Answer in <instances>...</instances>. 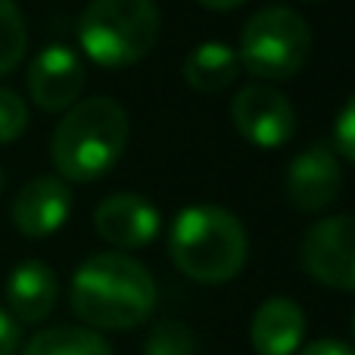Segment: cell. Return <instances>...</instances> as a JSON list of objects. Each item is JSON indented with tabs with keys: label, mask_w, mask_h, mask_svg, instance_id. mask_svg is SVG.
<instances>
[{
	"label": "cell",
	"mask_w": 355,
	"mask_h": 355,
	"mask_svg": "<svg viewBox=\"0 0 355 355\" xmlns=\"http://www.w3.org/2000/svg\"><path fill=\"white\" fill-rule=\"evenodd\" d=\"M246 231L225 206H187L168 231V252L178 271L200 284H225L246 265Z\"/></svg>",
	"instance_id": "cell-3"
},
{
	"label": "cell",
	"mask_w": 355,
	"mask_h": 355,
	"mask_svg": "<svg viewBox=\"0 0 355 355\" xmlns=\"http://www.w3.org/2000/svg\"><path fill=\"white\" fill-rule=\"evenodd\" d=\"M72 212V190L62 178L44 175L28 181L12 200V225L25 237H50Z\"/></svg>",
	"instance_id": "cell-11"
},
{
	"label": "cell",
	"mask_w": 355,
	"mask_h": 355,
	"mask_svg": "<svg viewBox=\"0 0 355 355\" xmlns=\"http://www.w3.org/2000/svg\"><path fill=\"white\" fill-rule=\"evenodd\" d=\"M302 268L334 290L355 293V215H331L315 221L302 237Z\"/></svg>",
	"instance_id": "cell-6"
},
{
	"label": "cell",
	"mask_w": 355,
	"mask_h": 355,
	"mask_svg": "<svg viewBox=\"0 0 355 355\" xmlns=\"http://www.w3.org/2000/svg\"><path fill=\"white\" fill-rule=\"evenodd\" d=\"M25 85H28V97L41 110H69L85 87V62L75 50L62 47V44H50L31 60Z\"/></svg>",
	"instance_id": "cell-8"
},
{
	"label": "cell",
	"mask_w": 355,
	"mask_h": 355,
	"mask_svg": "<svg viewBox=\"0 0 355 355\" xmlns=\"http://www.w3.org/2000/svg\"><path fill=\"white\" fill-rule=\"evenodd\" d=\"M0 187H3V175H0Z\"/></svg>",
	"instance_id": "cell-23"
},
{
	"label": "cell",
	"mask_w": 355,
	"mask_h": 355,
	"mask_svg": "<svg viewBox=\"0 0 355 355\" xmlns=\"http://www.w3.org/2000/svg\"><path fill=\"white\" fill-rule=\"evenodd\" d=\"M196 3H202L206 10H234V6H240L243 0H196Z\"/></svg>",
	"instance_id": "cell-22"
},
{
	"label": "cell",
	"mask_w": 355,
	"mask_h": 355,
	"mask_svg": "<svg viewBox=\"0 0 355 355\" xmlns=\"http://www.w3.org/2000/svg\"><path fill=\"white\" fill-rule=\"evenodd\" d=\"M19 349V324L10 312L0 309V355H16Z\"/></svg>",
	"instance_id": "cell-20"
},
{
	"label": "cell",
	"mask_w": 355,
	"mask_h": 355,
	"mask_svg": "<svg viewBox=\"0 0 355 355\" xmlns=\"http://www.w3.org/2000/svg\"><path fill=\"white\" fill-rule=\"evenodd\" d=\"M352 334H355V318H352Z\"/></svg>",
	"instance_id": "cell-24"
},
{
	"label": "cell",
	"mask_w": 355,
	"mask_h": 355,
	"mask_svg": "<svg viewBox=\"0 0 355 355\" xmlns=\"http://www.w3.org/2000/svg\"><path fill=\"white\" fill-rule=\"evenodd\" d=\"M22 355H112V349L97 331L62 324L35 334Z\"/></svg>",
	"instance_id": "cell-15"
},
{
	"label": "cell",
	"mask_w": 355,
	"mask_h": 355,
	"mask_svg": "<svg viewBox=\"0 0 355 355\" xmlns=\"http://www.w3.org/2000/svg\"><path fill=\"white\" fill-rule=\"evenodd\" d=\"M300 355H355V349L340 343V340H315V343H309Z\"/></svg>",
	"instance_id": "cell-21"
},
{
	"label": "cell",
	"mask_w": 355,
	"mask_h": 355,
	"mask_svg": "<svg viewBox=\"0 0 355 355\" xmlns=\"http://www.w3.org/2000/svg\"><path fill=\"white\" fill-rule=\"evenodd\" d=\"M312 53V28L290 6H265L240 35L237 60L262 81H287L306 66Z\"/></svg>",
	"instance_id": "cell-5"
},
{
	"label": "cell",
	"mask_w": 355,
	"mask_h": 355,
	"mask_svg": "<svg viewBox=\"0 0 355 355\" xmlns=\"http://www.w3.org/2000/svg\"><path fill=\"white\" fill-rule=\"evenodd\" d=\"M252 349L259 355H293L306 337V315L300 302L287 296H271L252 315Z\"/></svg>",
	"instance_id": "cell-13"
},
{
	"label": "cell",
	"mask_w": 355,
	"mask_h": 355,
	"mask_svg": "<svg viewBox=\"0 0 355 355\" xmlns=\"http://www.w3.org/2000/svg\"><path fill=\"white\" fill-rule=\"evenodd\" d=\"M340 184H343V172L337 153L327 144H312L290 162L284 190L300 212H321L337 200Z\"/></svg>",
	"instance_id": "cell-10"
},
{
	"label": "cell",
	"mask_w": 355,
	"mask_h": 355,
	"mask_svg": "<svg viewBox=\"0 0 355 355\" xmlns=\"http://www.w3.org/2000/svg\"><path fill=\"white\" fill-rule=\"evenodd\" d=\"M334 144H337L340 156L355 162V94L343 103L337 122H334Z\"/></svg>",
	"instance_id": "cell-19"
},
{
	"label": "cell",
	"mask_w": 355,
	"mask_h": 355,
	"mask_svg": "<svg viewBox=\"0 0 355 355\" xmlns=\"http://www.w3.org/2000/svg\"><path fill=\"white\" fill-rule=\"evenodd\" d=\"M60 296V281H56L53 268L41 259H25L12 268L10 281H6V306H10L12 321L22 324H37L44 321L56 306Z\"/></svg>",
	"instance_id": "cell-12"
},
{
	"label": "cell",
	"mask_w": 355,
	"mask_h": 355,
	"mask_svg": "<svg viewBox=\"0 0 355 355\" xmlns=\"http://www.w3.org/2000/svg\"><path fill=\"white\" fill-rule=\"evenodd\" d=\"M231 122L246 144L277 150L293 137L296 112L287 94L271 85H246L231 103Z\"/></svg>",
	"instance_id": "cell-7"
},
{
	"label": "cell",
	"mask_w": 355,
	"mask_h": 355,
	"mask_svg": "<svg viewBox=\"0 0 355 355\" xmlns=\"http://www.w3.org/2000/svg\"><path fill=\"white\" fill-rule=\"evenodd\" d=\"M147 355H196V340L190 334L187 324L181 321H162L150 331L147 346H144Z\"/></svg>",
	"instance_id": "cell-17"
},
{
	"label": "cell",
	"mask_w": 355,
	"mask_h": 355,
	"mask_svg": "<svg viewBox=\"0 0 355 355\" xmlns=\"http://www.w3.org/2000/svg\"><path fill=\"white\" fill-rule=\"evenodd\" d=\"M240 72L237 50H231L221 41H202L184 60V81L196 94H215L225 91Z\"/></svg>",
	"instance_id": "cell-14"
},
{
	"label": "cell",
	"mask_w": 355,
	"mask_h": 355,
	"mask_svg": "<svg viewBox=\"0 0 355 355\" xmlns=\"http://www.w3.org/2000/svg\"><path fill=\"white\" fill-rule=\"evenodd\" d=\"M25 47H28V28L22 10L16 0H0V75L12 72L22 62Z\"/></svg>",
	"instance_id": "cell-16"
},
{
	"label": "cell",
	"mask_w": 355,
	"mask_h": 355,
	"mask_svg": "<svg viewBox=\"0 0 355 355\" xmlns=\"http://www.w3.org/2000/svg\"><path fill=\"white\" fill-rule=\"evenodd\" d=\"M69 300L72 312L87 327L128 331L153 315L156 281L137 259L125 252H100L78 265Z\"/></svg>",
	"instance_id": "cell-1"
},
{
	"label": "cell",
	"mask_w": 355,
	"mask_h": 355,
	"mask_svg": "<svg viewBox=\"0 0 355 355\" xmlns=\"http://www.w3.org/2000/svg\"><path fill=\"white\" fill-rule=\"evenodd\" d=\"M128 144V112L112 97H87L60 119L50 159L66 181H97L119 162Z\"/></svg>",
	"instance_id": "cell-2"
},
{
	"label": "cell",
	"mask_w": 355,
	"mask_h": 355,
	"mask_svg": "<svg viewBox=\"0 0 355 355\" xmlns=\"http://www.w3.org/2000/svg\"><path fill=\"white\" fill-rule=\"evenodd\" d=\"M159 25L153 0H91L78 19V41L91 62L125 69L153 50Z\"/></svg>",
	"instance_id": "cell-4"
},
{
	"label": "cell",
	"mask_w": 355,
	"mask_h": 355,
	"mask_svg": "<svg viewBox=\"0 0 355 355\" xmlns=\"http://www.w3.org/2000/svg\"><path fill=\"white\" fill-rule=\"evenodd\" d=\"M94 225L97 234L106 243L119 246V250H141L156 240L162 227L159 209L141 193H112L94 212Z\"/></svg>",
	"instance_id": "cell-9"
},
{
	"label": "cell",
	"mask_w": 355,
	"mask_h": 355,
	"mask_svg": "<svg viewBox=\"0 0 355 355\" xmlns=\"http://www.w3.org/2000/svg\"><path fill=\"white\" fill-rule=\"evenodd\" d=\"M28 128V106L10 87H0V144H12Z\"/></svg>",
	"instance_id": "cell-18"
}]
</instances>
